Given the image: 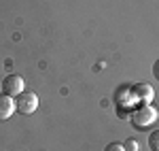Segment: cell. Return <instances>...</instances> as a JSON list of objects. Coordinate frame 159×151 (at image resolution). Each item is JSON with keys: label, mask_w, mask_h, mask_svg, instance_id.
I'll use <instances>...</instances> for the list:
<instances>
[{"label": "cell", "mask_w": 159, "mask_h": 151, "mask_svg": "<svg viewBox=\"0 0 159 151\" xmlns=\"http://www.w3.org/2000/svg\"><path fill=\"white\" fill-rule=\"evenodd\" d=\"M123 149L125 151H138V143H136L134 139H127L123 143Z\"/></svg>", "instance_id": "obj_7"}, {"label": "cell", "mask_w": 159, "mask_h": 151, "mask_svg": "<svg viewBox=\"0 0 159 151\" xmlns=\"http://www.w3.org/2000/svg\"><path fill=\"white\" fill-rule=\"evenodd\" d=\"M148 149L159 151V130H153V132L148 134Z\"/></svg>", "instance_id": "obj_6"}, {"label": "cell", "mask_w": 159, "mask_h": 151, "mask_svg": "<svg viewBox=\"0 0 159 151\" xmlns=\"http://www.w3.org/2000/svg\"><path fill=\"white\" fill-rule=\"evenodd\" d=\"M153 77L159 81V58L155 60V64H153Z\"/></svg>", "instance_id": "obj_9"}, {"label": "cell", "mask_w": 159, "mask_h": 151, "mask_svg": "<svg viewBox=\"0 0 159 151\" xmlns=\"http://www.w3.org/2000/svg\"><path fill=\"white\" fill-rule=\"evenodd\" d=\"M104 151H125V149H123L121 143H108V145L104 147Z\"/></svg>", "instance_id": "obj_8"}, {"label": "cell", "mask_w": 159, "mask_h": 151, "mask_svg": "<svg viewBox=\"0 0 159 151\" xmlns=\"http://www.w3.org/2000/svg\"><path fill=\"white\" fill-rule=\"evenodd\" d=\"M38 109V96L34 92H21L15 96V111L21 115H32Z\"/></svg>", "instance_id": "obj_2"}, {"label": "cell", "mask_w": 159, "mask_h": 151, "mask_svg": "<svg viewBox=\"0 0 159 151\" xmlns=\"http://www.w3.org/2000/svg\"><path fill=\"white\" fill-rule=\"evenodd\" d=\"M2 94H7V96H17V94H21L24 92V79L19 75H7L2 79Z\"/></svg>", "instance_id": "obj_3"}, {"label": "cell", "mask_w": 159, "mask_h": 151, "mask_svg": "<svg viewBox=\"0 0 159 151\" xmlns=\"http://www.w3.org/2000/svg\"><path fill=\"white\" fill-rule=\"evenodd\" d=\"M15 111V100L7 94H0V121H7Z\"/></svg>", "instance_id": "obj_4"}, {"label": "cell", "mask_w": 159, "mask_h": 151, "mask_svg": "<svg viewBox=\"0 0 159 151\" xmlns=\"http://www.w3.org/2000/svg\"><path fill=\"white\" fill-rule=\"evenodd\" d=\"M134 94L140 98V102H142V104H148V102L153 100V96H155L153 87H151V85H147V83H138V85H134Z\"/></svg>", "instance_id": "obj_5"}, {"label": "cell", "mask_w": 159, "mask_h": 151, "mask_svg": "<svg viewBox=\"0 0 159 151\" xmlns=\"http://www.w3.org/2000/svg\"><path fill=\"white\" fill-rule=\"evenodd\" d=\"M155 121H157V111L151 104H140L132 113V126L136 130H148V126H153Z\"/></svg>", "instance_id": "obj_1"}]
</instances>
